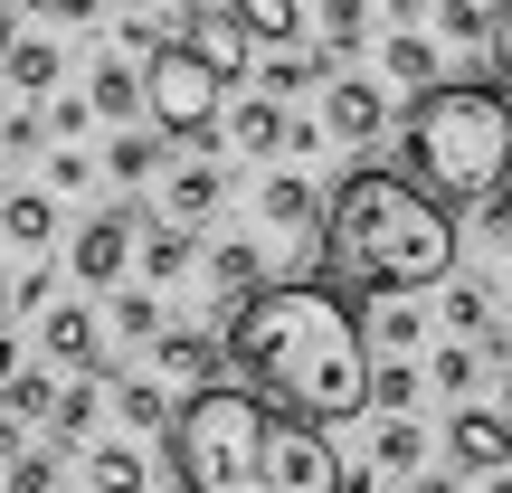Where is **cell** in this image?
Wrapping results in <instances>:
<instances>
[{"label":"cell","mask_w":512,"mask_h":493,"mask_svg":"<svg viewBox=\"0 0 512 493\" xmlns=\"http://www.w3.org/2000/svg\"><path fill=\"white\" fill-rule=\"evenodd\" d=\"M228 380L256 389L266 408H285V418H313V427L370 418V323L323 275L256 285L228 313Z\"/></svg>","instance_id":"obj_1"},{"label":"cell","mask_w":512,"mask_h":493,"mask_svg":"<svg viewBox=\"0 0 512 493\" xmlns=\"http://www.w3.org/2000/svg\"><path fill=\"white\" fill-rule=\"evenodd\" d=\"M171 465H181V493H351V465L332 456L323 427L266 408L238 380L181 399Z\"/></svg>","instance_id":"obj_2"},{"label":"cell","mask_w":512,"mask_h":493,"mask_svg":"<svg viewBox=\"0 0 512 493\" xmlns=\"http://www.w3.org/2000/svg\"><path fill=\"white\" fill-rule=\"evenodd\" d=\"M456 275V209L408 171L361 162L323 200V285L342 294H427Z\"/></svg>","instance_id":"obj_3"},{"label":"cell","mask_w":512,"mask_h":493,"mask_svg":"<svg viewBox=\"0 0 512 493\" xmlns=\"http://www.w3.org/2000/svg\"><path fill=\"white\" fill-rule=\"evenodd\" d=\"M399 152H408V181L437 190L446 209L512 200V86H484V76L427 86L418 105H408Z\"/></svg>","instance_id":"obj_4"},{"label":"cell","mask_w":512,"mask_h":493,"mask_svg":"<svg viewBox=\"0 0 512 493\" xmlns=\"http://www.w3.org/2000/svg\"><path fill=\"white\" fill-rule=\"evenodd\" d=\"M219 114H228V76L209 57H190L181 38H162L143 57V124L171 143H219Z\"/></svg>","instance_id":"obj_5"},{"label":"cell","mask_w":512,"mask_h":493,"mask_svg":"<svg viewBox=\"0 0 512 493\" xmlns=\"http://www.w3.org/2000/svg\"><path fill=\"white\" fill-rule=\"evenodd\" d=\"M133 247H143V209H95V219L67 238V275L76 285H124Z\"/></svg>","instance_id":"obj_6"},{"label":"cell","mask_w":512,"mask_h":493,"mask_svg":"<svg viewBox=\"0 0 512 493\" xmlns=\"http://www.w3.org/2000/svg\"><path fill=\"white\" fill-rule=\"evenodd\" d=\"M152 370H162L181 399H190V389H219V380H228V332H181V323H162Z\"/></svg>","instance_id":"obj_7"},{"label":"cell","mask_w":512,"mask_h":493,"mask_svg":"<svg viewBox=\"0 0 512 493\" xmlns=\"http://www.w3.org/2000/svg\"><path fill=\"white\" fill-rule=\"evenodd\" d=\"M171 38H181L190 57H209L219 76H247V57H256V38L238 29V10H228V0H190V10H181V29H171Z\"/></svg>","instance_id":"obj_8"},{"label":"cell","mask_w":512,"mask_h":493,"mask_svg":"<svg viewBox=\"0 0 512 493\" xmlns=\"http://www.w3.org/2000/svg\"><path fill=\"white\" fill-rule=\"evenodd\" d=\"M256 219L285 247H323V200H313V181H294V171H266V181H256Z\"/></svg>","instance_id":"obj_9"},{"label":"cell","mask_w":512,"mask_h":493,"mask_svg":"<svg viewBox=\"0 0 512 493\" xmlns=\"http://www.w3.org/2000/svg\"><path fill=\"white\" fill-rule=\"evenodd\" d=\"M446 465L456 475H503L512 465V418L503 408H456L446 418Z\"/></svg>","instance_id":"obj_10"},{"label":"cell","mask_w":512,"mask_h":493,"mask_svg":"<svg viewBox=\"0 0 512 493\" xmlns=\"http://www.w3.org/2000/svg\"><path fill=\"white\" fill-rule=\"evenodd\" d=\"M323 124H332V143H380V124H389L380 76H323Z\"/></svg>","instance_id":"obj_11"},{"label":"cell","mask_w":512,"mask_h":493,"mask_svg":"<svg viewBox=\"0 0 512 493\" xmlns=\"http://www.w3.org/2000/svg\"><path fill=\"white\" fill-rule=\"evenodd\" d=\"M114 380V370H105ZM114 418L133 427V437H171V418H181V389L162 380V370H124L114 380Z\"/></svg>","instance_id":"obj_12"},{"label":"cell","mask_w":512,"mask_h":493,"mask_svg":"<svg viewBox=\"0 0 512 493\" xmlns=\"http://www.w3.org/2000/svg\"><path fill=\"white\" fill-rule=\"evenodd\" d=\"M0 76H10L19 105H48L57 76H67V48H57L48 29H29V38H10V48H0Z\"/></svg>","instance_id":"obj_13"},{"label":"cell","mask_w":512,"mask_h":493,"mask_svg":"<svg viewBox=\"0 0 512 493\" xmlns=\"http://www.w3.org/2000/svg\"><path fill=\"white\" fill-rule=\"evenodd\" d=\"M219 200H228V171L209 162V152H190V162H171V171H162V219L200 228V219H209Z\"/></svg>","instance_id":"obj_14"},{"label":"cell","mask_w":512,"mask_h":493,"mask_svg":"<svg viewBox=\"0 0 512 493\" xmlns=\"http://www.w3.org/2000/svg\"><path fill=\"white\" fill-rule=\"evenodd\" d=\"M0 238H10L19 256H48V247H57V190H48V181L0 190Z\"/></svg>","instance_id":"obj_15"},{"label":"cell","mask_w":512,"mask_h":493,"mask_svg":"<svg viewBox=\"0 0 512 493\" xmlns=\"http://www.w3.org/2000/svg\"><path fill=\"white\" fill-rule=\"evenodd\" d=\"M133 266H143V285H152V294L181 285V275L200 266V228H181V219H143V247H133Z\"/></svg>","instance_id":"obj_16"},{"label":"cell","mask_w":512,"mask_h":493,"mask_svg":"<svg viewBox=\"0 0 512 493\" xmlns=\"http://www.w3.org/2000/svg\"><path fill=\"white\" fill-rule=\"evenodd\" d=\"M219 133H228V152H294V114H285V95H247V105H228Z\"/></svg>","instance_id":"obj_17"},{"label":"cell","mask_w":512,"mask_h":493,"mask_svg":"<svg viewBox=\"0 0 512 493\" xmlns=\"http://www.w3.org/2000/svg\"><path fill=\"white\" fill-rule=\"evenodd\" d=\"M162 162H171V133H152V124H114V143H105V181L143 190V181H162Z\"/></svg>","instance_id":"obj_18"},{"label":"cell","mask_w":512,"mask_h":493,"mask_svg":"<svg viewBox=\"0 0 512 493\" xmlns=\"http://www.w3.org/2000/svg\"><path fill=\"white\" fill-rule=\"evenodd\" d=\"M86 105H95V124H143V67L95 57L86 67Z\"/></svg>","instance_id":"obj_19"},{"label":"cell","mask_w":512,"mask_h":493,"mask_svg":"<svg viewBox=\"0 0 512 493\" xmlns=\"http://www.w3.org/2000/svg\"><path fill=\"white\" fill-rule=\"evenodd\" d=\"M38 351H48L57 370H95V313L86 304H48L38 313Z\"/></svg>","instance_id":"obj_20"},{"label":"cell","mask_w":512,"mask_h":493,"mask_svg":"<svg viewBox=\"0 0 512 493\" xmlns=\"http://www.w3.org/2000/svg\"><path fill=\"white\" fill-rule=\"evenodd\" d=\"M209 285H219V304L238 313L256 285H275V275H266V247H256V238H219V247H209Z\"/></svg>","instance_id":"obj_21"},{"label":"cell","mask_w":512,"mask_h":493,"mask_svg":"<svg viewBox=\"0 0 512 493\" xmlns=\"http://www.w3.org/2000/svg\"><path fill=\"white\" fill-rule=\"evenodd\" d=\"M86 493H152V456H143L133 437L86 446Z\"/></svg>","instance_id":"obj_22"},{"label":"cell","mask_w":512,"mask_h":493,"mask_svg":"<svg viewBox=\"0 0 512 493\" xmlns=\"http://www.w3.org/2000/svg\"><path fill=\"white\" fill-rule=\"evenodd\" d=\"M95 408H105V370H76V380L57 389L48 437H57V446H86V437H95Z\"/></svg>","instance_id":"obj_23"},{"label":"cell","mask_w":512,"mask_h":493,"mask_svg":"<svg viewBox=\"0 0 512 493\" xmlns=\"http://www.w3.org/2000/svg\"><path fill=\"white\" fill-rule=\"evenodd\" d=\"M370 465L408 484V475L427 465V427H418V418H380V427H370Z\"/></svg>","instance_id":"obj_24"},{"label":"cell","mask_w":512,"mask_h":493,"mask_svg":"<svg viewBox=\"0 0 512 493\" xmlns=\"http://www.w3.org/2000/svg\"><path fill=\"white\" fill-rule=\"evenodd\" d=\"M0 408H10L19 427H48V418H57V380H48L38 361H19L10 380H0Z\"/></svg>","instance_id":"obj_25"},{"label":"cell","mask_w":512,"mask_h":493,"mask_svg":"<svg viewBox=\"0 0 512 493\" xmlns=\"http://www.w3.org/2000/svg\"><path fill=\"white\" fill-rule=\"evenodd\" d=\"M228 10L256 48H294V29H304V0H228Z\"/></svg>","instance_id":"obj_26"},{"label":"cell","mask_w":512,"mask_h":493,"mask_svg":"<svg viewBox=\"0 0 512 493\" xmlns=\"http://www.w3.org/2000/svg\"><path fill=\"white\" fill-rule=\"evenodd\" d=\"M380 67L399 76L408 95H427V86H446V76H437V48H427L418 29H399V38H389V48H380Z\"/></svg>","instance_id":"obj_27"},{"label":"cell","mask_w":512,"mask_h":493,"mask_svg":"<svg viewBox=\"0 0 512 493\" xmlns=\"http://www.w3.org/2000/svg\"><path fill=\"white\" fill-rule=\"evenodd\" d=\"M418 389H427L418 361H370V408H380V418H408V408H418Z\"/></svg>","instance_id":"obj_28"},{"label":"cell","mask_w":512,"mask_h":493,"mask_svg":"<svg viewBox=\"0 0 512 493\" xmlns=\"http://www.w3.org/2000/svg\"><path fill=\"white\" fill-rule=\"evenodd\" d=\"M446 332H456V342H484V332H494V294L446 275Z\"/></svg>","instance_id":"obj_29"},{"label":"cell","mask_w":512,"mask_h":493,"mask_svg":"<svg viewBox=\"0 0 512 493\" xmlns=\"http://www.w3.org/2000/svg\"><path fill=\"white\" fill-rule=\"evenodd\" d=\"M114 332H124V342H162V294L124 285V294H114Z\"/></svg>","instance_id":"obj_30"},{"label":"cell","mask_w":512,"mask_h":493,"mask_svg":"<svg viewBox=\"0 0 512 493\" xmlns=\"http://www.w3.org/2000/svg\"><path fill=\"white\" fill-rule=\"evenodd\" d=\"M48 294H57L48 256H29V266H19V285H0V313H10V323H29V313H48Z\"/></svg>","instance_id":"obj_31"},{"label":"cell","mask_w":512,"mask_h":493,"mask_svg":"<svg viewBox=\"0 0 512 493\" xmlns=\"http://www.w3.org/2000/svg\"><path fill=\"white\" fill-rule=\"evenodd\" d=\"M256 76H266V95H304V86H323V76H332V57H294V48H275Z\"/></svg>","instance_id":"obj_32"},{"label":"cell","mask_w":512,"mask_h":493,"mask_svg":"<svg viewBox=\"0 0 512 493\" xmlns=\"http://www.w3.org/2000/svg\"><path fill=\"white\" fill-rule=\"evenodd\" d=\"M0 493H57V446H19L0 465Z\"/></svg>","instance_id":"obj_33"},{"label":"cell","mask_w":512,"mask_h":493,"mask_svg":"<svg viewBox=\"0 0 512 493\" xmlns=\"http://www.w3.org/2000/svg\"><path fill=\"white\" fill-rule=\"evenodd\" d=\"M418 304H380V313H370V342H380L389 351V361H408V351H418Z\"/></svg>","instance_id":"obj_34"},{"label":"cell","mask_w":512,"mask_h":493,"mask_svg":"<svg viewBox=\"0 0 512 493\" xmlns=\"http://www.w3.org/2000/svg\"><path fill=\"white\" fill-rule=\"evenodd\" d=\"M370 29V0H323V57H351Z\"/></svg>","instance_id":"obj_35"},{"label":"cell","mask_w":512,"mask_h":493,"mask_svg":"<svg viewBox=\"0 0 512 493\" xmlns=\"http://www.w3.org/2000/svg\"><path fill=\"white\" fill-rule=\"evenodd\" d=\"M38 181L57 190V200H76V190H95V152H76V143H48V171Z\"/></svg>","instance_id":"obj_36"},{"label":"cell","mask_w":512,"mask_h":493,"mask_svg":"<svg viewBox=\"0 0 512 493\" xmlns=\"http://www.w3.org/2000/svg\"><path fill=\"white\" fill-rule=\"evenodd\" d=\"M437 29L465 38V48H494V10L484 0H437Z\"/></svg>","instance_id":"obj_37"},{"label":"cell","mask_w":512,"mask_h":493,"mask_svg":"<svg viewBox=\"0 0 512 493\" xmlns=\"http://www.w3.org/2000/svg\"><path fill=\"white\" fill-rule=\"evenodd\" d=\"M57 133H48V105H10L0 114V152H48Z\"/></svg>","instance_id":"obj_38"},{"label":"cell","mask_w":512,"mask_h":493,"mask_svg":"<svg viewBox=\"0 0 512 493\" xmlns=\"http://www.w3.org/2000/svg\"><path fill=\"white\" fill-rule=\"evenodd\" d=\"M475 370H484V361H475V342H446L437 361H427V380H437L446 399H465V389H475Z\"/></svg>","instance_id":"obj_39"},{"label":"cell","mask_w":512,"mask_h":493,"mask_svg":"<svg viewBox=\"0 0 512 493\" xmlns=\"http://www.w3.org/2000/svg\"><path fill=\"white\" fill-rule=\"evenodd\" d=\"M86 124H95V105H86V95H48V133H57V143H76Z\"/></svg>","instance_id":"obj_40"},{"label":"cell","mask_w":512,"mask_h":493,"mask_svg":"<svg viewBox=\"0 0 512 493\" xmlns=\"http://www.w3.org/2000/svg\"><path fill=\"white\" fill-rule=\"evenodd\" d=\"M114 38H124V57H152V48H162L171 29H162V19H124V29H114Z\"/></svg>","instance_id":"obj_41"},{"label":"cell","mask_w":512,"mask_h":493,"mask_svg":"<svg viewBox=\"0 0 512 493\" xmlns=\"http://www.w3.org/2000/svg\"><path fill=\"white\" fill-rule=\"evenodd\" d=\"M494 76H503V86H512V0H503V10H494Z\"/></svg>","instance_id":"obj_42"},{"label":"cell","mask_w":512,"mask_h":493,"mask_svg":"<svg viewBox=\"0 0 512 493\" xmlns=\"http://www.w3.org/2000/svg\"><path fill=\"white\" fill-rule=\"evenodd\" d=\"M408 493H456V465H446V475H437V465H418V475H408Z\"/></svg>","instance_id":"obj_43"},{"label":"cell","mask_w":512,"mask_h":493,"mask_svg":"<svg viewBox=\"0 0 512 493\" xmlns=\"http://www.w3.org/2000/svg\"><path fill=\"white\" fill-rule=\"evenodd\" d=\"M19 446H29V427H19V418H10V408H0V465H10V456H19Z\"/></svg>","instance_id":"obj_44"},{"label":"cell","mask_w":512,"mask_h":493,"mask_svg":"<svg viewBox=\"0 0 512 493\" xmlns=\"http://www.w3.org/2000/svg\"><path fill=\"white\" fill-rule=\"evenodd\" d=\"M38 10H48V19H95L105 0H38Z\"/></svg>","instance_id":"obj_45"},{"label":"cell","mask_w":512,"mask_h":493,"mask_svg":"<svg viewBox=\"0 0 512 493\" xmlns=\"http://www.w3.org/2000/svg\"><path fill=\"white\" fill-rule=\"evenodd\" d=\"M10 370H19V342H10V332H0V380H10Z\"/></svg>","instance_id":"obj_46"},{"label":"cell","mask_w":512,"mask_h":493,"mask_svg":"<svg viewBox=\"0 0 512 493\" xmlns=\"http://www.w3.org/2000/svg\"><path fill=\"white\" fill-rule=\"evenodd\" d=\"M484 493H512V465H503V475H484Z\"/></svg>","instance_id":"obj_47"},{"label":"cell","mask_w":512,"mask_h":493,"mask_svg":"<svg viewBox=\"0 0 512 493\" xmlns=\"http://www.w3.org/2000/svg\"><path fill=\"white\" fill-rule=\"evenodd\" d=\"M152 10H190V0H152Z\"/></svg>","instance_id":"obj_48"},{"label":"cell","mask_w":512,"mask_h":493,"mask_svg":"<svg viewBox=\"0 0 512 493\" xmlns=\"http://www.w3.org/2000/svg\"><path fill=\"white\" fill-rule=\"evenodd\" d=\"M503 418H512V380H503Z\"/></svg>","instance_id":"obj_49"},{"label":"cell","mask_w":512,"mask_h":493,"mask_svg":"<svg viewBox=\"0 0 512 493\" xmlns=\"http://www.w3.org/2000/svg\"><path fill=\"white\" fill-rule=\"evenodd\" d=\"M503 256H512V219H503Z\"/></svg>","instance_id":"obj_50"},{"label":"cell","mask_w":512,"mask_h":493,"mask_svg":"<svg viewBox=\"0 0 512 493\" xmlns=\"http://www.w3.org/2000/svg\"><path fill=\"white\" fill-rule=\"evenodd\" d=\"M351 493H361V484H351Z\"/></svg>","instance_id":"obj_51"}]
</instances>
